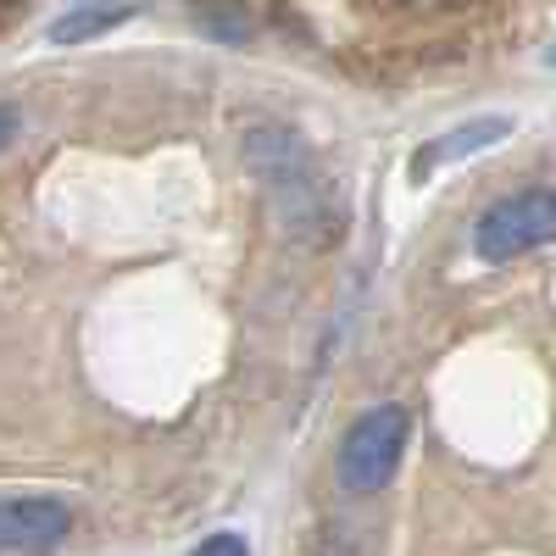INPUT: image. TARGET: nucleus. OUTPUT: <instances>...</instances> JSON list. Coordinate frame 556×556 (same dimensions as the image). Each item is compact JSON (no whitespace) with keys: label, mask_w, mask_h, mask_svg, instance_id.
Instances as JSON below:
<instances>
[{"label":"nucleus","mask_w":556,"mask_h":556,"mask_svg":"<svg viewBox=\"0 0 556 556\" xmlns=\"http://www.w3.org/2000/svg\"><path fill=\"white\" fill-rule=\"evenodd\" d=\"M245 178L262 190L273 228L295 256H323L340 251L345 228H351V206L334 190L329 167H323L317 146L285 117H251L235 139Z\"/></svg>","instance_id":"f257e3e1"},{"label":"nucleus","mask_w":556,"mask_h":556,"mask_svg":"<svg viewBox=\"0 0 556 556\" xmlns=\"http://www.w3.org/2000/svg\"><path fill=\"white\" fill-rule=\"evenodd\" d=\"M412 451V406L406 401H374L340 440L334 456V484L356 501L384 495Z\"/></svg>","instance_id":"f03ea898"},{"label":"nucleus","mask_w":556,"mask_h":556,"mask_svg":"<svg viewBox=\"0 0 556 556\" xmlns=\"http://www.w3.org/2000/svg\"><path fill=\"white\" fill-rule=\"evenodd\" d=\"M556 240V190L529 184L518 195H501L479 223H473V251L479 262H513Z\"/></svg>","instance_id":"7ed1b4c3"},{"label":"nucleus","mask_w":556,"mask_h":556,"mask_svg":"<svg viewBox=\"0 0 556 556\" xmlns=\"http://www.w3.org/2000/svg\"><path fill=\"white\" fill-rule=\"evenodd\" d=\"M73 534V513L56 495H0V551L45 556Z\"/></svg>","instance_id":"20e7f679"},{"label":"nucleus","mask_w":556,"mask_h":556,"mask_svg":"<svg viewBox=\"0 0 556 556\" xmlns=\"http://www.w3.org/2000/svg\"><path fill=\"white\" fill-rule=\"evenodd\" d=\"M139 17V0H78L73 12H62L51 23V39L56 45H84V39H96V34H112L123 23Z\"/></svg>","instance_id":"39448f33"},{"label":"nucleus","mask_w":556,"mask_h":556,"mask_svg":"<svg viewBox=\"0 0 556 556\" xmlns=\"http://www.w3.org/2000/svg\"><path fill=\"white\" fill-rule=\"evenodd\" d=\"M506 134H513V123H501V117H484V123H468V128H451L445 139H434V146H424V151H417L412 173H429V167H440V162L473 156V151L495 146V139H506Z\"/></svg>","instance_id":"423d86ee"},{"label":"nucleus","mask_w":556,"mask_h":556,"mask_svg":"<svg viewBox=\"0 0 556 556\" xmlns=\"http://www.w3.org/2000/svg\"><path fill=\"white\" fill-rule=\"evenodd\" d=\"M17 134H23V106L17 101H0V156L17 146Z\"/></svg>","instance_id":"0eeeda50"},{"label":"nucleus","mask_w":556,"mask_h":556,"mask_svg":"<svg viewBox=\"0 0 556 556\" xmlns=\"http://www.w3.org/2000/svg\"><path fill=\"white\" fill-rule=\"evenodd\" d=\"M195 556H251V551H245L240 534H212V540L195 545Z\"/></svg>","instance_id":"6e6552de"},{"label":"nucleus","mask_w":556,"mask_h":556,"mask_svg":"<svg viewBox=\"0 0 556 556\" xmlns=\"http://www.w3.org/2000/svg\"><path fill=\"white\" fill-rule=\"evenodd\" d=\"M401 12H451V7H462V0H395Z\"/></svg>","instance_id":"1a4fd4ad"},{"label":"nucleus","mask_w":556,"mask_h":556,"mask_svg":"<svg viewBox=\"0 0 556 556\" xmlns=\"http://www.w3.org/2000/svg\"><path fill=\"white\" fill-rule=\"evenodd\" d=\"M7 7H17V0H0V12H7Z\"/></svg>","instance_id":"9d476101"}]
</instances>
